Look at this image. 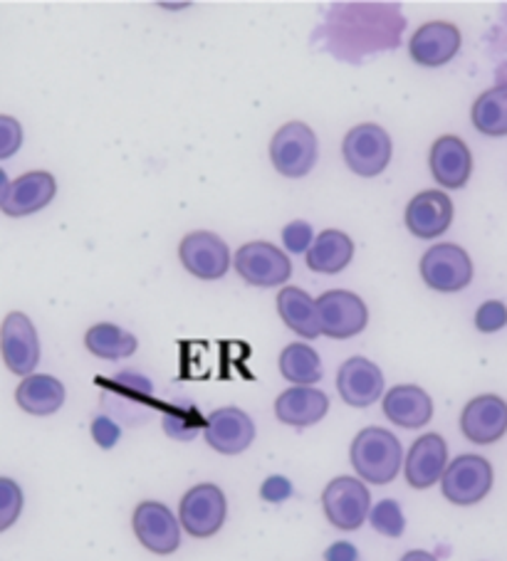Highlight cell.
Returning <instances> with one entry per match:
<instances>
[{
    "label": "cell",
    "mask_w": 507,
    "mask_h": 561,
    "mask_svg": "<svg viewBox=\"0 0 507 561\" xmlns=\"http://www.w3.org/2000/svg\"><path fill=\"white\" fill-rule=\"evenodd\" d=\"M406 18L394 3H337L315 31L322 50L342 62H364L402 43Z\"/></svg>",
    "instance_id": "cell-1"
},
{
    "label": "cell",
    "mask_w": 507,
    "mask_h": 561,
    "mask_svg": "<svg viewBox=\"0 0 507 561\" xmlns=\"http://www.w3.org/2000/svg\"><path fill=\"white\" fill-rule=\"evenodd\" d=\"M349 460H352L359 480L372 482V485H388L406 462L396 435L386 428H376V425L357 433L352 448H349Z\"/></svg>",
    "instance_id": "cell-2"
},
{
    "label": "cell",
    "mask_w": 507,
    "mask_h": 561,
    "mask_svg": "<svg viewBox=\"0 0 507 561\" xmlns=\"http://www.w3.org/2000/svg\"><path fill=\"white\" fill-rule=\"evenodd\" d=\"M495 472L493 466L483 456H458L448 462L441 480V492L448 502L458 507H471L485 500L493 490Z\"/></svg>",
    "instance_id": "cell-3"
},
{
    "label": "cell",
    "mask_w": 507,
    "mask_h": 561,
    "mask_svg": "<svg viewBox=\"0 0 507 561\" xmlns=\"http://www.w3.org/2000/svg\"><path fill=\"white\" fill-rule=\"evenodd\" d=\"M322 510L331 527L354 531L372 515V495H369L364 480L342 476L331 480L322 492Z\"/></svg>",
    "instance_id": "cell-4"
},
{
    "label": "cell",
    "mask_w": 507,
    "mask_h": 561,
    "mask_svg": "<svg viewBox=\"0 0 507 561\" xmlns=\"http://www.w3.org/2000/svg\"><path fill=\"white\" fill-rule=\"evenodd\" d=\"M392 137L379 124H359V127L347 131L342 141V157L349 171H354L362 179H374L384 173L388 161H392Z\"/></svg>",
    "instance_id": "cell-5"
},
{
    "label": "cell",
    "mask_w": 507,
    "mask_h": 561,
    "mask_svg": "<svg viewBox=\"0 0 507 561\" xmlns=\"http://www.w3.org/2000/svg\"><path fill=\"white\" fill-rule=\"evenodd\" d=\"M270 161L288 179H302L317 163V137L307 124L290 122L270 141Z\"/></svg>",
    "instance_id": "cell-6"
},
{
    "label": "cell",
    "mask_w": 507,
    "mask_h": 561,
    "mask_svg": "<svg viewBox=\"0 0 507 561\" xmlns=\"http://www.w3.org/2000/svg\"><path fill=\"white\" fill-rule=\"evenodd\" d=\"M226 515H228L226 495H223V490L218 485H211V482L191 488L187 495L181 497V505H179L181 527L196 539H209L213 535H218L223 522H226Z\"/></svg>",
    "instance_id": "cell-7"
},
{
    "label": "cell",
    "mask_w": 507,
    "mask_h": 561,
    "mask_svg": "<svg viewBox=\"0 0 507 561\" xmlns=\"http://www.w3.org/2000/svg\"><path fill=\"white\" fill-rule=\"evenodd\" d=\"M421 277L436 293H461L473 283V260L455 243L433 245L421 257Z\"/></svg>",
    "instance_id": "cell-8"
},
{
    "label": "cell",
    "mask_w": 507,
    "mask_h": 561,
    "mask_svg": "<svg viewBox=\"0 0 507 561\" xmlns=\"http://www.w3.org/2000/svg\"><path fill=\"white\" fill-rule=\"evenodd\" d=\"M319 329L329 340H349L362 334L369 322L364 299L349 289H329L317 299Z\"/></svg>",
    "instance_id": "cell-9"
},
{
    "label": "cell",
    "mask_w": 507,
    "mask_h": 561,
    "mask_svg": "<svg viewBox=\"0 0 507 561\" xmlns=\"http://www.w3.org/2000/svg\"><path fill=\"white\" fill-rule=\"evenodd\" d=\"M233 265H236V273L248 285L260 289L285 285L292 275V263L285 255V250H278L272 243H266V240L243 245L236 253Z\"/></svg>",
    "instance_id": "cell-10"
},
{
    "label": "cell",
    "mask_w": 507,
    "mask_h": 561,
    "mask_svg": "<svg viewBox=\"0 0 507 561\" xmlns=\"http://www.w3.org/2000/svg\"><path fill=\"white\" fill-rule=\"evenodd\" d=\"M132 527L136 539L142 541V547L154 551V554L166 557L181 547V519H177V515L164 502H142L134 510Z\"/></svg>",
    "instance_id": "cell-11"
},
{
    "label": "cell",
    "mask_w": 507,
    "mask_h": 561,
    "mask_svg": "<svg viewBox=\"0 0 507 561\" xmlns=\"http://www.w3.org/2000/svg\"><path fill=\"white\" fill-rule=\"evenodd\" d=\"M57 193V181L50 171H27L15 181L3 176V191H0V208L5 216L23 218L47 208Z\"/></svg>",
    "instance_id": "cell-12"
},
{
    "label": "cell",
    "mask_w": 507,
    "mask_h": 561,
    "mask_svg": "<svg viewBox=\"0 0 507 561\" xmlns=\"http://www.w3.org/2000/svg\"><path fill=\"white\" fill-rule=\"evenodd\" d=\"M0 350L8 369L18 376H33L41 364V340L31 317L23 312H11L3 319L0 329Z\"/></svg>",
    "instance_id": "cell-13"
},
{
    "label": "cell",
    "mask_w": 507,
    "mask_h": 561,
    "mask_svg": "<svg viewBox=\"0 0 507 561\" xmlns=\"http://www.w3.org/2000/svg\"><path fill=\"white\" fill-rule=\"evenodd\" d=\"M181 265L199 279H221L230 267V250L226 240L211 230H193L179 245Z\"/></svg>",
    "instance_id": "cell-14"
},
{
    "label": "cell",
    "mask_w": 507,
    "mask_h": 561,
    "mask_svg": "<svg viewBox=\"0 0 507 561\" xmlns=\"http://www.w3.org/2000/svg\"><path fill=\"white\" fill-rule=\"evenodd\" d=\"M203 438L221 456H240L256 440V423L243 409L223 405V409L209 413Z\"/></svg>",
    "instance_id": "cell-15"
},
{
    "label": "cell",
    "mask_w": 507,
    "mask_h": 561,
    "mask_svg": "<svg viewBox=\"0 0 507 561\" xmlns=\"http://www.w3.org/2000/svg\"><path fill=\"white\" fill-rule=\"evenodd\" d=\"M461 431L475 445L497 443L507 433V401L495 393L475 396L461 413Z\"/></svg>",
    "instance_id": "cell-16"
},
{
    "label": "cell",
    "mask_w": 507,
    "mask_h": 561,
    "mask_svg": "<svg viewBox=\"0 0 507 561\" xmlns=\"http://www.w3.org/2000/svg\"><path fill=\"white\" fill-rule=\"evenodd\" d=\"M337 391L352 409H369L384 396V374L364 356H352L339 366Z\"/></svg>",
    "instance_id": "cell-17"
},
{
    "label": "cell",
    "mask_w": 507,
    "mask_h": 561,
    "mask_svg": "<svg viewBox=\"0 0 507 561\" xmlns=\"http://www.w3.org/2000/svg\"><path fill=\"white\" fill-rule=\"evenodd\" d=\"M461 50V31L453 23L433 21L418 27L408 41L412 60L421 67H443Z\"/></svg>",
    "instance_id": "cell-18"
},
{
    "label": "cell",
    "mask_w": 507,
    "mask_h": 561,
    "mask_svg": "<svg viewBox=\"0 0 507 561\" xmlns=\"http://www.w3.org/2000/svg\"><path fill=\"white\" fill-rule=\"evenodd\" d=\"M404 220L416 238L433 240L451 228L453 201L443 191H421L408 201Z\"/></svg>",
    "instance_id": "cell-19"
},
{
    "label": "cell",
    "mask_w": 507,
    "mask_h": 561,
    "mask_svg": "<svg viewBox=\"0 0 507 561\" xmlns=\"http://www.w3.org/2000/svg\"><path fill=\"white\" fill-rule=\"evenodd\" d=\"M448 468V445L438 433H426L408 450L404 472L408 485L416 490H428L443 480Z\"/></svg>",
    "instance_id": "cell-20"
},
{
    "label": "cell",
    "mask_w": 507,
    "mask_h": 561,
    "mask_svg": "<svg viewBox=\"0 0 507 561\" xmlns=\"http://www.w3.org/2000/svg\"><path fill=\"white\" fill-rule=\"evenodd\" d=\"M428 167H431V173L438 186H443L448 191H458L465 186L467 179H471L473 153L463 139L446 134V137L436 139V144L431 147Z\"/></svg>",
    "instance_id": "cell-21"
},
{
    "label": "cell",
    "mask_w": 507,
    "mask_h": 561,
    "mask_svg": "<svg viewBox=\"0 0 507 561\" xmlns=\"http://www.w3.org/2000/svg\"><path fill=\"white\" fill-rule=\"evenodd\" d=\"M384 415L398 428L414 431L433 419V401L421 386L402 383L388 389L384 396Z\"/></svg>",
    "instance_id": "cell-22"
},
{
    "label": "cell",
    "mask_w": 507,
    "mask_h": 561,
    "mask_svg": "<svg viewBox=\"0 0 507 561\" xmlns=\"http://www.w3.org/2000/svg\"><path fill=\"white\" fill-rule=\"evenodd\" d=\"M327 411V393L312 389V386H292V389L282 391L275 401L278 421L290 425V428H309V425L325 419Z\"/></svg>",
    "instance_id": "cell-23"
},
{
    "label": "cell",
    "mask_w": 507,
    "mask_h": 561,
    "mask_svg": "<svg viewBox=\"0 0 507 561\" xmlns=\"http://www.w3.org/2000/svg\"><path fill=\"white\" fill-rule=\"evenodd\" d=\"M65 386L50 374H33L21 381L15 401L31 415H53L65 405Z\"/></svg>",
    "instance_id": "cell-24"
},
{
    "label": "cell",
    "mask_w": 507,
    "mask_h": 561,
    "mask_svg": "<svg viewBox=\"0 0 507 561\" xmlns=\"http://www.w3.org/2000/svg\"><path fill=\"white\" fill-rule=\"evenodd\" d=\"M354 257V243L345 230H322L317 236L315 245L307 253V267L322 275H337L352 263Z\"/></svg>",
    "instance_id": "cell-25"
},
{
    "label": "cell",
    "mask_w": 507,
    "mask_h": 561,
    "mask_svg": "<svg viewBox=\"0 0 507 561\" xmlns=\"http://www.w3.org/2000/svg\"><path fill=\"white\" fill-rule=\"evenodd\" d=\"M278 314L292 332L305 336V340H317L322 334L319 329V312L317 299H312L305 289L285 287L278 295Z\"/></svg>",
    "instance_id": "cell-26"
},
{
    "label": "cell",
    "mask_w": 507,
    "mask_h": 561,
    "mask_svg": "<svg viewBox=\"0 0 507 561\" xmlns=\"http://www.w3.org/2000/svg\"><path fill=\"white\" fill-rule=\"evenodd\" d=\"M471 122L485 137H507V82L495 84L477 96Z\"/></svg>",
    "instance_id": "cell-27"
},
{
    "label": "cell",
    "mask_w": 507,
    "mask_h": 561,
    "mask_svg": "<svg viewBox=\"0 0 507 561\" xmlns=\"http://www.w3.org/2000/svg\"><path fill=\"white\" fill-rule=\"evenodd\" d=\"M84 346L90 350V354L100 356V359L120 362V359H126V356H132L136 352V346H139V342H136L134 334L124 332L122 327L100 322L92 329H87Z\"/></svg>",
    "instance_id": "cell-28"
},
{
    "label": "cell",
    "mask_w": 507,
    "mask_h": 561,
    "mask_svg": "<svg viewBox=\"0 0 507 561\" xmlns=\"http://www.w3.org/2000/svg\"><path fill=\"white\" fill-rule=\"evenodd\" d=\"M280 374L292 386H315L322 379V359L309 344H288L280 354Z\"/></svg>",
    "instance_id": "cell-29"
},
{
    "label": "cell",
    "mask_w": 507,
    "mask_h": 561,
    "mask_svg": "<svg viewBox=\"0 0 507 561\" xmlns=\"http://www.w3.org/2000/svg\"><path fill=\"white\" fill-rule=\"evenodd\" d=\"M206 428V421L201 419V413L193 405H171L164 413V431L166 435L177 440H191L199 431Z\"/></svg>",
    "instance_id": "cell-30"
},
{
    "label": "cell",
    "mask_w": 507,
    "mask_h": 561,
    "mask_svg": "<svg viewBox=\"0 0 507 561\" xmlns=\"http://www.w3.org/2000/svg\"><path fill=\"white\" fill-rule=\"evenodd\" d=\"M369 522H372V527L379 531V535H384L388 539H398L406 529L404 512L396 500L376 502L372 507V515H369Z\"/></svg>",
    "instance_id": "cell-31"
},
{
    "label": "cell",
    "mask_w": 507,
    "mask_h": 561,
    "mask_svg": "<svg viewBox=\"0 0 507 561\" xmlns=\"http://www.w3.org/2000/svg\"><path fill=\"white\" fill-rule=\"evenodd\" d=\"M23 512V490L11 478H0V531L11 529Z\"/></svg>",
    "instance_id": "cell-32"
},
{
    "label": "cell",
    "mask_w": 507,
    "mask_h": 561,
    "mask_svg": "<svg viewBox=\"0 0 507 561\" xmlns=\"http://www.w3.org/2000/svg\"><path fill=\"white\" fill-rule=\"evenodd\" d=\"M315 240V230H312L307 220H292L290 226L282 230V245H285L290 253H309Z\"/></svg>",
    "instance_id": "cell-33"
},
{
    "label": "cell",
    "mask_w": 507,
    "mask_h": 561,
    "mask_svg": "<svg viewBox=\"0 0 507 561\" xmlns=\"http://www.w3.org/2000/svg\"><path fill=\"white\" fill-rule=\"evenodd\" d=\"M505 324H507V307L503 302H497V299H491V302L481 305V309L475 312L477 332L493 334L505 329Z\"/></svg>",
    "instance_id": "cell-34"
},
{
    "label": "cell",
    "mask_w": 507,
    "mask_h": 561,
    "mask_svg": "<svg viewBox=\"0 0 507 561\" xmlns=\"http://www.w3.org/2000/svg\"><path fill=\"white\" fill-rule=\"evenodd\" d=\"M23 144V127L13 117H0V159H11Z\"/></svg>",
    "instance_id": "cell-35"
},
{
    "label": "cell",
    "mask_w": 507,
    "mask_h": 561,
    "mask_svg": "<svg viewBox=\"0 0 507 561\" xmlns=\"http://www.w3.org/2000/svg\"><path fill=\"white\" fill-rule=\"evenodd\" d=\"M92 438L97 445H100V448L110 450V448H114L116 440L122 438V428L110 419V415H97V419L92 421Z\"/></svg>",
    "instance_id": "cell-36"
},
{
    "label": "cell",
    "mask_w": 507,
    "mask_h": 561,
    "mask_svg": "<svg viewBox=\"0 0 507 561\" xmlns=\"http://www.w3.org/2000/svg\"><path fill=\"white\" fill-rule=\"evenodd\" d=\"M260 497L266 502H272V505H280L288 497H292V482L282 476H272L260 488Z\"/></svg>",
    "instance_id": "cell-37"
},
{
    "label": "cell",
    "mask_w": 507,
    "mask_h": 561,
    "mask_svg": "<svg viewBox=\"0 0 507 561\" xmlns=\"http://www.w3.org/2000/svg\"><path fill=\"white\" fill-rule=\"evenodd\" d=\"M325 561H359V551L349 541H337L325 551Z\"/></svg>",
    "instance_id": "cell-38"
},
{
    "label": "cell",
    "mask_w": 507,
    "mask_h": 561,
    "mask_svg": "<svg viewBox=\"0 0 507 561\" xmlns=\"http://www.w3.org/2000/svg\"><path fill=\"white\" fill-rule=\"evenodd\" d=\"M402 561H438L431 551H424V549H414V551H406L402 557Z\"/></svg>",
    "instance_id": "cell-39"
}]
</instances>
